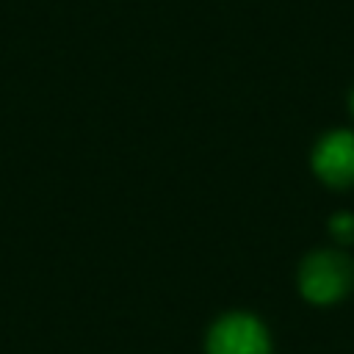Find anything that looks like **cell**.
Segmentation results:
<instances>
[{
    "instance_id": "cell-5",
    "label": "cell",
    "mask_w": 354,
    "mask_h": 354,
    "mask_svg": "<svg viewBox=\"0 0 354 354\" xmlns=\"http://www.w3.org/2000/svg\"><path fill=\"white\" fill-rule=\"evenodd\" d=\"M351 111H354V94H351Z\"/></svg>"
},
{
    "instance_id": "cell-2",
    "label": "cell",
    "mask_w": 354,
    "mask_h": 354,
    "mask_svg": "<svg viewBox=\"0 0 354 354\" xmlns=\"http://www.w3.org/2000/svg\"><path fill=\"white\" fill-rule=\"evenodd\" d=\"M207 354H268V335L257 318L232 313L210 329Z\"/></svg>"
},
{
    "instance_id": "cell-1",
    "label": "cell",
    "mask_w": 354,
    "mask_h": 354,
    "mask_svg": "<svg viewBox=\"0 0 354 354\" xmlns=\"http://www.w3.org/2000/svg\"><path fill=\"white\" fill-rule=\"evenodd\" d=\"M351 282H354L351 263L337 252L310 254L301 266V274H299L301 293L315 304H326V301L340 299L351 288Z\"/></svg>"
},
{
    "instance_id": "cell-4",
    "label": "cell",
    "mask_w": 354,
    "mask_h": 354,
    "mask_svg": "<svg viewBox=\"0 0 354 354\" xmlns=\"http://www.w3.org/2000/svg\"><path fill=\"white\" fill-rule=\"evenodd\" d=\"M329 230H332V235H335L340 243L354 241V216H348V213L332 216V218H329Z\"/></svg>"
},
{
    "instance_id": "cell-3",
    "label": "cell",
    "mask_w": 354,
    "mask_h": 354,
    "mask_svg": "<svg viewBox=\"0 0 354 354\" xmlns=\"http://www.w3.org/2000/svg\"><path fill=\"white\" fill-rule=\"evenodd\" d=\"M313 169L324 183L335 188L351 185L354 183V133H346V130L329 133L315 147Z\"/></svg>"
}]
</instances>
